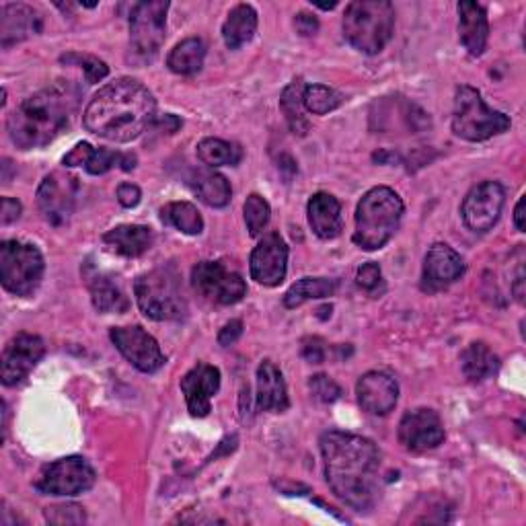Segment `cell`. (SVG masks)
<instances>
[{
  "label": "cell",
  "mask_w": 526,
  "mask_h": 526,
  "mask_svg": "<svg viewBox=\"0 0 526 526\" xmlns=\"http://www.w3.org/2000/svg\"><path fill=\"white\" fill-rule=\"evenodd\" d=\"M512 126L510 118L492 109L481 93L469 85L457 89L453 109V132L467 142H483L504 134Z\"/></svg>",
  "instance_id": "52a82bcc"
},
{
  "label": "cell",
  "mask_w": 526,
  "mask_h": 526,
  "mask_svg": "<svg viewBox=\"0 0 526 526\" xmlns=\"http://www.w3.org/2000/svg\"><path fill=\"white\" fill-rule=\"evenodd\" d=\"M190 185L192 190L196 192V196L212 208H224L231 202L233 190H231V183L227 181V177L212 171V169H202V171H194L190 175Z\"/></svg>",
  "instance_id": "484cf974"
},
{
  "label": "cell",
  "mask_w": 526,
  "mask_h": 526,
  "mask_svg": "<svg viewBox=\"0 0 526 526\" xmlns=\"http://www.w3.org/2000/svg\"><path fill=\"white\" fill-rule=\"evenodd\" d=\"M206 60V44L200 37H187L181 44H177L169 58L167 66L171 72L181 74V77H192V74L200 72Z\"/></svg>",
  "instance_id": "4dcf8cb0"
},
{
  "label": "cell",
  "mask_w": 526,
  "mask_h": 526,
  "mask_svg": "<svg viewBox=\"0 0 526 526\" xmlns=\"http://www.w3.org/2000/svg\"><path fill=\"white\" fill-rule=\"evenodd\" d=\"M44 255L31 243L3 241L0 243V282L15 296H29L42 284Z\"/></svg>",
  "instance_id": "ba28073f"
},
{
  "label": "cell",
  "mask_w": 526,
  "mask_h": 526,
  "mask_svg": "<svg viewBox=\"0 0 526 526\" xmlns=\"http://www.w3.org/2000/svg\"><path fill=\"white\" fill-rule=\"evenodd\" d=\"M109 337L111 342H114V346L120 350V354L140 372L153 374L161 370L167 362L159 342L140 325L114 327L109 331Z\"/></svg>",
  "instance_id": "4fadbf2b"
},
{
  "label": "cell",
  "mask_w": 526,
  "mask_h": 526,
  "mask_svg": "<svg viewBox=\"0 0 526 526\" xmlns=\"http://www.w3.org/2000/svg\"><path fill=\"white\" fill-rule=\"evenodd\" d=\"M62 62H77L81 64V68L85 70V77H87V83L89 85H95L99 81H103L107 74H109V68L103 60L95 58V56H87V54H68V56H62Z\"/></svg>",
  "instance_id": "8d00e7d4"
},
{
  "label": "cell",
  "mask_w": 526,
  "mask_h": 526,
  "mask_svg": "<svg viewBox=\"0 0 526 526\" xmlns=\"http://www.w3.org/2000/svg\"><path fill=\"white\" fill-rule=\"evenodd\" d=\"M134 294L140 311L153 321H179L187 315L181 278L173 268H157L138 276Z\"/></svg>",
  "instance_id": "8992f818"
},
{
  "label": "cell",
  "mask_w": 526,
  "mask_h": 526,
  "mask_svg": "<svg viewBox=\"0 0 526 526\" xmlns=\"http://www.w3.org/2000/svg\"><path fill=\"white\" fill-rule=\"evenodd\" d=\"M220 389V370L212 364H196L181 379V391L187 401V409L194 418H206L212 405V397Z\"/></svg>",
  "instance_id": "ffe728a7"
},
{
  "label": "cell",
  "mask_w": 526,
  "mask_h": 526,
  "mask_svg": "<svg viewBox=\"0 0 526 526\" xmlns=\"http://www.w3.org/2000/svg\"><path fill=\"white\" fill-rule=\"evenodd\" d=\"M313 395L323 401V403H333L342 397V389L337 385L333 379H329L327 374H315L309 383Z\"/></svg>",
  "instance_id": "ab89813d"
},
{
  "label": "cell",
  "mask_w": 526,
  "mask_h": 526,
  "mask_svg": "<svg viewBox=\"0 0 526 526\" xmlns=\"http://www.w3.org/2000/svg\"><path fill=\"white\" fill-rule=\"evenodd\" d=\"M251 278L261 286H280L288 272V245L278 233H268L251 253Z\"/></svg>",
  "instance_id": "2e32d148"
},
{
  "label": "cell",
  "mask_w": 526,
  "mask_h": 526,
  "mask_svg": "<svg viewBox=\"0 0 526 526\" xmlns=\"http://www.w3.org/2000/svg\"><path fill=\"white\" fill-rule=\"evenodd\" d=\"M142 200V192L140 187L134 185V183H122L118 187V202L124 206V208H136Z\"/></svg>",
  "instance_id": "ee69618b"
},
{
  "label": "cell",
  "mask_w": 526,
  "mask_h": 526,
  "mask_svg": "<svg viewBox=\"0 0 526 526\" xmlns=\"http://www.w3.org/2000/svg\"><path fill=\"white\" fill-rule=\"evenodd\" d=\"M79 91L70 83H58L27 97L7 120L11 140L21 150L42 148L60 136L77 107Z\"/></svg>",
  "instance_id": "3957f363"
},
{
  "label": "cell",
  "mask_w": 526,
  "mask_h": 526,
  "mask_svg": "<svg viewBox=\"0 0 526 526\" xmlns=\"http://www.w3.org/2000/svg\"><path fill=\"white\" fill-rule=\"evenodd\" d=\"M405 206L391 187H372L356 208L354 243L364 251L383 249L399 231Z\"/></svg>",
  "instance_id": "277c9868"
},
{
  "label": "cell",
  "mask_w": 526,
  "mask_h": 526,
  "mask_svg": "<svg viewBox=\"0 0 526 526\" xmlns=\"http://www.w3.org/2000/svg\"><path fill=\"white\" fill-rule=\"evenodd\" d=\"M459 11V40L463 48L473 56H483L487 48V40H490V21H487V11L479 3H463L457 5Z\"/></svg>",
  "instance_id": "44dd1931"
},
{
  "label": "cell",
  "mask_w": 526,
  "mask_h": 526,
  "mask_svg": "<svg viewBox=\"0 0 526 526\" xmlns=\"http://www.w3.org/2000/svg\"><path fill=\"white\" fill-rule=\"evenodd\" d=\"M155 235L142 224H122L103 235V243L124 257H140L153 247Z\"/></svg>",
  "instance_id": "d4e9b609"
},
{
  "label": "cell",
  "mask_w": 526,
  "mask_h": 526,
  "mask_svg": "<svg viewBox=\"0 0 526 526\" xmlns=\"http://www.w3.org/2000/svg\"><path fill=\"white\" fill-rule=\"evenodd\" d=\"M395 29V7L389 0H356L344 13V37L352 48L374 56L385 50Z\"/></svg>",
  "instance_id": "5b68a950"
},
{
  "label": "cell",
  "mask_w": 526,
  "mask_h": 526,
  "mask_svg": "<svg viewBox=\"0 0 526 526\" xmlns=\"http://www.w3.org/2000/svg\"><path fill=\"white\" fill-rule=\"evenodd\" d=\"M46 354V346L42 337L33 333H19L7 344L0 360V379L5 387H17L23 383L29 372L35 368Z\"/></svg>",
  "instance_id": "9a60e30c"
},
{
  "label": "cell",
  "mask_w": 526,
  "mask_h": 526,
  "mask_svg": "<svg viewBox=\"0 0 526 526\" xmlns=\"http://www.w3.org/2000/svg\"><path fill=\"white\" fill-rule=\"evenodd\" d=\"M198 159L214 169V167H235L243 159V150L239 144L220 140V138H204L198 144Z\"/></svg>",
  "instance_id": "d6a6232c"
},
{
  "label": "cell",
  "mask_w": 526,
  "mask_h": 526,
  "mask_svg": "<svg viewBox=\"0 0 526 526\" xmlns=\"http://www.w3.org/2000/svg\"><path fill=\"white\" fill-rule=\"evenodd\" d=\"M514 227H516V231H520V233H524V196L518 200V204H516V208H514Z\"/></svg>",
  "instance_id": "681fc988"
},
{
  "label": "cell",
  "mask_w": 526,
  "mask_h": 526,
  "mask_svg": "<svg viewBox=\"0 0 526 526\" xmlns=\"http://www.w3.org/2000/svg\"><path fill=\"white\" fill-rule=\"evenodd\" d=\"M305 83L303 79H294L280 97V107H282V114L286 116V122L292 130V134L296 136H307L311 130V122L305 116Z\"/></svg>",
  "instance_id": "f546056e"
},
{
  "label": "cell",
  "mask_w": 526,
  "mask_h": 526,
  "mask_svg": "<svg viewBox=\"0 0 526 526\" xmlns=\"http://www.w3.org/2000/svg\"><path fill=\"white\" fill-rule=\"evenodd\" d=\"M257 407L274 413L290 407L284 374L272 360H263L257 368Z\"/></svg>",
  "instance_id": "603a6c76"
},
{
  "label": "cell",
  "mask_w": 526,
  "mask_h": 526,
  "mask_svg": "<svg viewBox=\"0 0 526 526\" xmlns=\"http://www.w3.org/2000/svg\"><path fill=\"white\" fill-rule=\"evenodd\" d=\"M169 3L165 0H144L132 7L130 40L138 56L153 60L165 44Z\"/></svg>",
  "instance_id": "30bf717a"
},
{
  "label": "cell",
  "mask_w": 526,
  "mask_h": 526,
  "mask_svg": "<svg viewBox=\"0 0 526 526\" xmlns=\"http://www.w3.org/2000/svg\"><path fill=\"white\" fill-rule=\"evenodd\" d=\"M95 469L83 457H64L42 469L33 487L44 496H79L95 485Z\"/></svg>",
  "instance_id": "9c48e42d"
},
{
  "label": "cell",
  "mask_w": 526,
  "mask_h": 526,
  "mask_svg": "<svg viewBox=\"0 0 526 526\" xmlns=\"http://www.w3.org/2000/svg\"><path fill=\"white\" fill-rule=\"evenodd\" d=\"M161 220L171 224L185 235H200L204 231V220L200 210L192 202H171L161 210Z\"/></svg>",
  "instance_id": "836d02e7"
},
{
  "label": "cell",
  "mask_w": 526,
  "mask_h": 526,
  "mask_svg": "<svg viewBox=\"0 0 526 526\" xmlns=\"http://www.w3.org/2000/svg\"><path fill=\"white\" fill-rule=\"evenodd\" d=\"M194 290L214 305H237L247 294V284L241 274L229 270L220 261H200L192 270Z\"/></svg>",
  "instance_id": "8fae6325"
},
{
  "label": "cell",
  "mask_w": 526,
  "mask_h": 526,
  "mask_svg": "<svg viewBox=\"0 0 526 526\" xmlns=\"http://www.w3.org/2000/svg\"><path fill=\"white\" fill-rule=\"evenodd\" d=\"M303 101H305V109L311 111V114L325 116L331 114V111H335L337 107H342L344 95L327 85H307Z\"/></svg>",
  "instance_id": "e575fe53"
},
{
  "label": "cell",
  "mask_w": 526,
  "mask_h": 526,
  "mask_svg": "<svg viewBox=\"0 0 526 526\" xmlns=\"http://www.w3.org/2000/svg\"><path fill=\"white\" fill-rule=\"evenodd\" d=\"M21 202L13 198H3V212H0V224H11L21 216Z\"/></svg>",
  "instance_id": "7dc6e473"
},
{
  "label": "cell",
  "mask_w": 526,
  "mask_h": 526,
  "mask_svg": "<svg viewBox=\"0 0 526 526\" xmlns=\"http://www.w3.org/2000/svg\"><path fill=\"white\" fill-rule=\"evenodd\" d=\"M77 190V179L70 175L52 173L42 181L40 190H37V206H40L44 218L54 227H62L68 222L70 214L74 212Z\"/></svg>",
  "instance_id": "e0dca14e"
},
{
  "label": "cell",
  "mask_w": 526,
  "mask_h": 526,
  "mask_svg": "<svg viewBox=\"0 0 526 526\" xmlns=\"http://www.w3.org/2000/svg\"><path fill=\"white\" fill-rule=\"evenodd\" d=\"M356 395L360 407L370 416H387L399 401V385L389 372L370 370L358 379Z\"/></svg>",
  "instance_id": "d6986e66"
},
{
  "label": "cell",
  "mask_w": 526,
  "mask_h": 526,
  "mask_svg": "<svg viewBox=\"0 0 526 526\" xmlns=\"http://www.w3.org/2000/svg\"><path fill=\"white\" fill-rule=\"evenodd\" d=\"M467 266L463 257L446 243H434L426 257L422 270V288L426 292H438L463 278Z\"/></svg>",
  "instance_id": "ac0fdd59"
},
{
  "label": "cell",
  "mask_w": 526,
  "mask_h": 526,
  "mask_svg": "<svg viewBox=\"0 0 526 526\" xmlns=\"http://www.w3.org/2000/svg\"><path fill=\"white\" fill-rule=\"evenodd\" d=\"M356 284L370 294H377L379 288L383 286V272H381L379 263H374V261L364 263L356 274Z\"/></svg>",
  "instance_id": "60d3db41"
},
{
  "label": "cell",
  "mask_w": 526,
  "mask_h": 526,
  "mask_svg": "<svg viewBox=\"0 0 526 526\" xmlns=\"http://www.w3.org/2000/svg\"><path fill=\"white\" fill-rule=\"evenodd\" d=\"M307 214H309V224L313 233L323 239H335L340 237L342 229H344V222H342V204L337 202L335 196L319 192L309 200L307 206Z\"/></svg>",
  "instance_id": "cb8c5ba5"
},
{
  "label": "cell",
  "mask_w": 526,
  "mask_h": 526,
  "mask_svg": "<svg viewBox=\"0 0 526 526\" xmlns=\"http://www.w3.org/2000/svg\"><path fill=\"white\" fill-rule=\"evenodd\" d=\"M294 27L300 35H315L319 31V19L315 15H309V13H298L296 19H294Z\"/></svg>",
  "instance_id": "bcb514c9"
},
{
  "label": "cell",
  "mask_w": 526,
  "mask_h": 526,
  "mask_svg": "<svg viewBox=\"0 0 526 526\" xmlns=\"http://www.w3.org/2000/svg\"><path fill=\"white\" fill-rule=\"evenodd\" d=\"M337 290V282L331 278H303L288 288L284 294V307L296 309L305 305L307 300H319L333 296Z\"/></svg>",
  "instance_id": "1f68e13d"
},
{
  "label": "cell",
  "mask_w": 526,
  "mask_h": 526,
  "mask_svg": "<svg viewBox=\"0 0 526 526\" xmlns=\"http://www.w3.org/2000/svg\"><path fill=\"white\" fill-rule=\"evenodd\" d=\"M157 120V101L140 81L118 79L101 87L89 101L85 128L109 142H132Z\"/></svg>",
  "instance_id": "7a4b0ae2"
},
{
  "label": "cell",
  "mask_w": 526,
  "mask_h": 526,
  "mask_svg": "<svg viewBox=\"0 0 526 526\" xmlns=\"http://www.w3.org/2000/svg\"><path fill=\"white\" fill-rule=\"evenodd\" d=\"M399 444L409 453H426L440 446L446 438L444 426L438 413L428 407H418L407 411L399 422L397 430Z\"/></svg>",
  "instance_id": "5bb4252c"
},
{
  "label": "cell",
  "mask_w": 526,
  "mask_h": 526,
  "mask_svg": "<svg viewBox=\"0 0 526 526\" xmlns=\"http://www.w3.org/2000/svg\"><path fill=\"white\" fill-rule=\"evenodd\" d=\"M46 520L50 524H83L87 522V514L79 504H60L46 508Z\"/></svg>",
  "instance_id": "74e56055"
},
{
  "label": "cell",
  "mask_w": 526,
  "mask_h": 526,
  "mask_svg": "<svg viewBox=\"0 0 526 526\" xmlns=\"http://www.w3.org/2000/svg\"><path fill=\"white\" fill-rule=\"evenodd\" d=\"M243 212H245V222H247V231L251 237H257L263 233V229L268 227L270 222V204L268 200L259 196V194H251L247 200H245V206H243Z\"/></svg>",
  "instance_id": "d590c367"
},
{
  "label": "cell",
  "mask_w": 526,
  "mask_h": 526,
  "mask_svg": "<svg viewBox=\"0 0 526 526\" xmlns=\"http://www.w3.org/2000/svg\"><path fill=\"white\" fill-rule=\"evenodd\" d=\"M461 368L471 383H481L485 379H492L494 374H498L500 358L490 350L487 344L473 342L461 354Z\"/></svg>",
  "instance_id": "4316f807"
},
{
  "label": "cell",
  "mask_w": 526,
  "mask_h": 526,
  "mask_svg": "<svg viewBox=\"0 0 526 526\" xmlns=\"http://www.w3.org/2000/svg\"><path fill=\"white\" fill-rule=\"evenodd\" d=\"M89 290L93 298V307L99 313H124L130 307V300L124 294L122 286L107 274H95L89 280Z\"/></svg>",
  "instance_id": "f1b7e54d"
},
{
  "label": "cell",
  "mask_w": 526,
  "mask_h": 526,
  "mask_svg": "<svg viewBox=\"0 0 526 526\" xmlns=\"http://www.w3.org/2000/svg\"><path fill=\"white\" fill-rule=\"evenodd\" d=\"M93 146L89 142H79L74 146L70 153L64 157V167H79V165H87L91 155H93Z\"/></svg>",
  "instance_id": "b9f144b4"
},
{
  "label": "cell",
  "mask_w": 526,
  "mask_h": 526,
  "mask_svg": "<svg viewBox=\"0 0 526 526\" xmlns=\"http://www.w3.org/2000/svg\"><path fill=\"white\" fill-rule=\"evenodd\" d=\"M512 292H514L518 303L522 305V303H524V270H522V268L518 270V276H516V280H514V284H512Z\"/></svg>",
  "instance_id": "f907efd6"
},
{
  "label": "cell",
  "mask_w": 526,
  "mask_h": 526,
  "mask_svg": "<svg viewBox=\"0 0 526 526\" xmlns=\"http://www.w3.org/2000/svg\"><path fill=\"white\" fill-rule=\"evenodd\" d=\"M159 132H167V134H173V132H177L179 128H181V120L177 118V116H173V114H167L165 118H159V120H155V124H153Z\"/></svg>",
  "instance_id": "c3c4849f"
},
{
  "label": "cell",
  "mask_w": 526,
  "mask_h": 526,
  "mask_svg": "<svg viewBox=\"0 0 526 526\" xmlns=\"http://www.w3.org/2000/svg\"><path fill=\"white\" fill-rule=\"evenodd\" d=\"M42 31V17L33 7L11 3L0 9V44L9 48Z\"/></svg>",
  "instance_id": "7402d4cb"
},
{
  "label": "cell",
  "mask_w": 526,
  "mask_h": 526,
  "mask_svg": "<svg viewBox=\"0 0 526 526\" xmlns=\"http://www.w3.org/2000/svg\"><path fill=\"white\" fill-rule=\"evenodd\" d=\"M506 202V192L498 181H483L475 185L465 196L461 206L463 222L473 233H487L496 227L502 208Z\"/></svg>",
  "instance_id": "7c38bea8"
},
{
  "label": "cell",
  "mask_w": 526,
  "mask_h": 526,
  "mask_svg": "<svg viewBox=\"0 0 526 526\" xmlns=\"http://www.w3.org/2000/svg\"><path fill=\"white\" fill-rule=\"evenodd\" d=\"M325 479L331 492L356 512H370L381 498V450L372 440L331 430L321 436Z\"/></svg>",
  "instance_id": "6da1fadb"
},
{
  "label": "cell",
  "mask_w": 526,
  "mask_h": 526,
  "mask_svg": "<svg viewBox=\"0 0 526 526\" xmlns=\"http://www.w3.org/2000/svg\"><path fill=\"white\" fill-rule=\"evenodd\" d=\"M122 161H124V155L116 153V150H109V148H95L93 155L89 159V163L85 165V169L91 173V175H103L107 171H111L114 167H122Z\"/></svg>",
  "instance_id": "f35d334b"
},
{
  "label": "cell",
  "mask_w": 526,
  "mask_h": 526,
  "mask_svg": "<svg viewBox=\"0 0 526 526\" xmlns=\"http://www.w3.org/2000/svg\"><path fill=\"white\" fill-rule=\"evenodd\" d=\"M257 31V13L251 5H237L222 25V40L229 50H239L253 40Z\"/></svg>",
  "instance_id": "83f0119b"
},
{
  "label": "cell",
  "mask_w": 526,
  "mask_h": 526,
  "mask_svg": "<svg viewBox=\"0 0 526 526\" xmlns=\"http://www.w3.org/2000/svg\"><path fill=\"white\" fill-rule=\"evenodd\" d=\"M241 335H243V321L233 319L231 323H227V325H224V327L220 329V333H218V344L224 346V348H229V346H233V344L239 340Z\"/></svg>",
  "instance_id": "7bdbcfd3"
},
{
  "label": "cell",
  "mask_w": 526,
  "mask_h": 526,
  "mask_svg": "<svg viewBox=\"0 0 526 526\" xmlns=\"http://www.w3.org/2000/svg\"><path fill=\"white\" fill-rule=\"evenodd\" d=\"M303 356L311 362V364H321L325 360V346L323 340L319 337H309V340L303 342Z\"/></svg>",
  "instance_id": "f6af8a7d"
}]
</instances>
